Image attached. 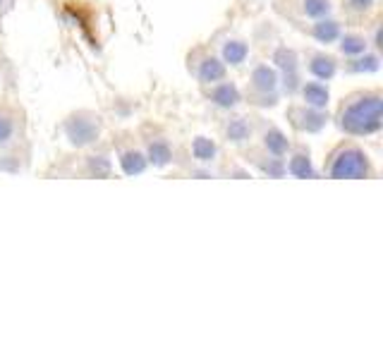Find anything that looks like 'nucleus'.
<instances>
[{
  "mask_svg": "<svg viewBox=\"0 0 383 359\" xmlns=\"http://www.w3.org/2000/svg\"><path fill=\"white\" fill-rule=\"evenodd\" d=\"M226 135H228L230 142L240 144V142H247V139H249V135H252V127H249V123L245 118H235V120H230V123H228Z\"/></svg>",
  "mask_w": 383,
  "mask_h": 359,
  "instance_id": "9b49d317",
  "label": "nucleus"
},
{
  "mask_svg": "<svg viewBox=\"0 0 383 359\" xmlns=\"http://www.w3.org/2000/svg\"><path fill=\"white\" fill-rule=\"evenodd\" d=\"M65 135L75 146H87L99 137V118L89 113H79L65 123Z\"/></svg>",
  "mask_w": 383,
  "mask_h": 359,
  "instance_id": "7ed1b4c3",
  "label": "nucleus"
},
{
  "mask_svg": "<svg viewBox=\"0 0 383 359\" xmlns=\"http://www.w3.org/2000/svg\"><path fill=\"white\" fill-rule=\"evenodd\" d=\"M307 68L316 79H331L333 75H336V60H333L331 56L319 53V56H312Z\"/></svg>",
  "mask_w": 383,
  "mask_h": 359,
  "instance_id": "6e6552de",
  "label": "nucleus"
},
{
  "mask_svg": "<svg viewBox=\"0 0 383 359\" xmlns=\"http://www.w3.org/2000/svg\"><path fill=\"white\" fill-rule=\"evenodd\" d=\"M264 146H266V151H269V154H273V156H283V154H288L290 142L285 139L283 132L269 130V132H266V137H264Z\"/></svg>",
  "mask_w": 383,
  "mask_h": 359,
  "instance_id": "9d476101",
  "label": "nucleus"
},
{
  "mask_svg": "<svg viewBox=\"0 0 383 359\" xmlns=\"http://www.w3.org/2000/svg\"><path fill=\"white\" fill-rule=\"evenodd\" d=\"M249 87H252V94H259V101H254V103H261V106H273V103H276L278 75L271 68L259 65V68L252 72Z\"/></svg>",
  "mask_w": 383,
  "mask_h": 359,
  "instance_id": "20e7f679",
  "label": "nucleus"
},
{
  "mask_svg": "<svg viewBox=\"0 0 383 359\" xmlns=\"http://www.w3.org/2000/svg\"><path fill=\"white\" fill-rule=\"evenodd\" d=\"M247 53L249 48L242 44V41H228V44L223 46V58H226V63L230 65H242L247 60Z\"/></svg>",
  "mask_w": 383,
  "mask_h": 359,
  "instance_id": "f8f14e48",
  "label": "nucleus"
},
{
  "mask_svg": "<svg viewBox=\"0 0 383 359\" xmlns=\"http://www.w3.org/2000/svg\"><path fill=\"white\" fill-rule=\"evenodd\" d=\"M350 70H357V72H374V70H379V58L376 56H367V58H362V60H357V65H352Z\"/></svg>",
  "mask_w": 383,
  "mask_h": 359,
  "instance_id": "412c9836",
  "label": "nucleus"
},
{
  "mask_svg": "<svg viewBox=\"0 0 383 359\" xmlns=\"http://www.w3.org/2000/svg\"><path fill=\"white\" fill-rule=\"evenodd\" d=\"M302 96H305L307 106L319 108V111H324L326 103H328V89L324 87V84H319V82L305 84V87H302Z\"/></svg>",
  "mask_w": 383,
  "mask_h": 359,
  "instance_id": "0eeeda50",
  "label": "nucleus"
},
{
  "mask_svg": "<svg viewBox=\"0 0 383 359\" xmlns=\"http://www.w3.org/2000/svg\"><path fill=\"white\" fill-rule=\"evenodd\" d=\"M170 158H173V154H170V146L166 142L156 139V142L149 144V161L154 163V166H168Z\"/></svg>",
  "mask_w": 383,
  "mask_h": 359,
  "instance_id": "dca6fc26",
  "label": "nucleus"
},
{
  "mask_svg": "<svg viewBox=\"0 0 383 359\" xmlns=\"http://www.w3.org/2000/svg\"><path fill=\"white\" fill-rule=\"evenodd\" d=\"M120 163H123V170L127 175H139V173H144V168H147V158L139 154V151H125L123 158H120Z\"/></svg>",
  "mask_w": 383,
  "mask_h": 359,
  "instance_id": "ddd939ff",
  "label": "nucleus"
},
{
  "mask_svg": "<svg viewBox=\"0 0 383 359\" xmlns=\"http://www.w3.org/2000/svg\"><path fill=\"white\" fill-rule=\"evenodd\" d=\"M302 12L307 17H326L331 12V3L328 0H302Z\"/></svg>",
  "mask_w": 383,
  "mask_h": 359,
  "instance_id": "6ab92c4d",
  "label": "nucleus"
},
{
  "mask_svg": "<svg viewBox=\"0 0 383 359\" xmlns=\"http://www.w3.org/2000/svg\"><path fill=\"white\" fill-rule=\"evenodd\" d=\"M372 3H374V0H350V8H355V10L364 12V10L372 8Z\"/></svg>",
  "mask_w": 383,
  "mask_h": 359,
  "instance_id": "4be33fe9",
  "label": "nucleus"
},
{
  "mask_svg": "<svg viewBox=\"0 0 383 359\" xmlns=\"http://www.w3.org/2000/svg\"><path fill=\"white\" fill-rule=\"evenodd\" d=\"M12 132H15V123H12V118H10V115H5V113H0V146L10 142Z\"/></svg>",
  "mask_w": 383,
  "mask_h": 359,
  "instance_id": "aec40b11",
  "label": "nucleus"
},
{
  "mask_svg": "<svg viewBox=\"0 0 383 359\" xmlns=\"http://www.w3.org/2000/svg\"><path fill=\"white\" fill-rule=\"evenodd\" d=\"M288 170L295 175V178H314L312 161H309V156H305V154H297V156H293V161H290Z\"/></svg>",
  "mask_w": 383,
  "mask_h": 359,
  "instance_id": "f3484780",
  "label": "nucleus"
},
{
  "mask_svg": "<svg viewBox=\"0 0 383 359\" xmlns=\"http://www.w3.org/2000/svg\"><path fill=\"white\" fill-rule=\"evenodd\" d=\"M197 77L202 79L204 84L218 82V79H223V77H226V68H223V63H218L216 58H204L202 63H199Z\"/></svg>",
  "mask_w": 383,
  "mask_h": 359,
  "instance_id": "1a4fd4ad",
  "label": "nucleus"
},
{
  "mask_svg": "<svg viewBox=\"0 0 383 359\" xmlns=\"http://www.w3.org/2000/svg\"><path fill=\"white\" fill-rule=\"evenodd\" d=\"M288 118L293 127H297L300 132H319L324 130L326 125V113H321L319 108H312V106H293L288 111Z\"/></svg>",
  "mask_w": 383,
  "mask_h": 359,
  "instance_id": "39448f33",
  "label": "nucleus"
},
{
  "mask_svg": "<svg viewBox=\"0 0 383 359\" xmlns=\"http://www.w3.org/2000/svg\"><path fill=\"white\" fill-rule=\"evenodd\" d=\"M0 5H3V0H0Z\"/></svg>",
  "mask_w": 383,
  "mask_h": 359,
  "instance_id": "5701e85b",
  "label": "nucleus"
},
{
  "mask_svg": "<svg viewBox=\"0 0 383 359\" xmlns=\"http://www.w3.org/2000/svg\"><path fill=\"white\" fill-rule=\"evenodd\" d=\"M340 51H343L345 56H362V53L367 51V41H364L362 36L348 34L340 41Z\"/></svg>",
  "mask_w": 383,
  "mask_h": 359,
  "instance_id": "a211bd4d",
  "label": "nucleus"
},
{
  "mask_svg": "<svg viewBox=\"0 0 383 359\" xmlns=\"http://www.w3.org/2000/svg\"><path fill=\"white\" fill-rule=\"evenodd\" d=\"M192 154H194L197 161L209 163V161H214V156H216V144L211 142V139H206V137H197V139H194V144H192Z\"/></svg>",
  "mask_w": 383,
  "mask_h": 359,
  "instance_id": "2eb2a0df",
  "label": "nucleus"
},
{
  "mask_svg": "<svg viewBox=\"0 0 383 359\" xmlns=\"http://www.w3.org/2000/svg\"><path fill=\"white\" fill-rule=\"evenodd\" d=\"M326 173L331 178H352V180H360L367 178L372 173V166H369V158L367 154L355 144H343L328 156L326 163Z\"/></svg>",
  "mask_w": 383,
  "mask_h": 359,
  "instance_id": "f03ea898",
  "label": "nucleus"
},
{
  "mask_svg": "<svg viewBox=\"0 0 383 359\" xmlns=\"http://www.w3.org/2000/svg\"><path fill=\"white\" fill-rule=\"evenodd\" d=\"M338 125L348 135L364 137L381 130V94L379 91H360L343 101L338 111Z\"/></svg>",
  "mask_w": 383,
  "mask_h": 359,
  "instance_id": "f257e3e1",
  "label": "nucleus"
},
{
  "mask_svg": "<svg viewBox=\"0 0 383 359\" xmlns=\"http://www.w3.org/2000/svg\"><path fill=\"white\" fill-rule=\"evenodd\" d=\"M312 34H314V39L324 41V44H331V41H336L340 36V27L331 20H328V22L321 20L319 24H314V27H312Z\"/></svg>",
  "mask_w": 383,
  "mask_h": 359,
  "instance_id": "4468645a",
  "label": "nucleus"
},
{
  "mask_svg": "<svg viewBox=\"0 0 383 359\" xmlns=\"http://www.w3.org/2000/svg\"><path fill=\"white\" fill-rule=\"evenodd\" d=\"M209 99L216 103V106H221V108H233L240 103V91H237L235 84H218V87H214L209 91Z\"/></svg>",
  "mask_w": 383,
  "mask_h": 359,
  "instance_id": "423d86ee",
  "label": "nucleus"
}]
</instances>
